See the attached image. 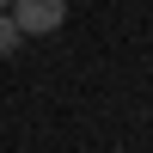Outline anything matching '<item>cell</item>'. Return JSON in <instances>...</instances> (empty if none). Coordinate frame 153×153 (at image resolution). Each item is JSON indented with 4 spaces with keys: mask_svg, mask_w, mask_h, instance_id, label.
I'll return each mask as SVG.
<instances>
[{
    "mask_svg": "<svg viewBox=\"0 0 153 153\" xmlns=\"http://www.w3.org/2000/svg\"><path fill=\"white\" fill-rule=\"evenodd\" d=\"M6 12L19 19L25 37H49V31H61V19H68V0H12Z\"/></svg>",
    "mask_w": 153,
    "mask_h": 153,
    "instance_id": "obj_1",
    "label": "cell"
},
{
    "mask_svg": "<svg viewBox=\"0 0 153 153\" xmlns=\"http://www.w3.org/2000/svg\"><path fill=\"white\" fill-rule=\"evenodd\" d=\"M6 6H12V0H0V12H6Z\"/></svg>",
    "mask_w": 153,
    "mask_h": 153,
    "instance_id": "obj_3",
    "label": "cell"
},
{
    "mask_svg": "<svg viewBox=\"0 0 153 153\" xmlns=\"http://www.w3.org/2000/svg\"><path fill=\"white\" fill-rule=\"evenodd\" d=\"M19 43H25V31H19V19H12V12H0V55H12Z\"/></svg>",
    "mask_w": 153,
    "mask_h": 153,
    "instance_id": "obj_2",
    "label": "cell"
}]
</instances>
